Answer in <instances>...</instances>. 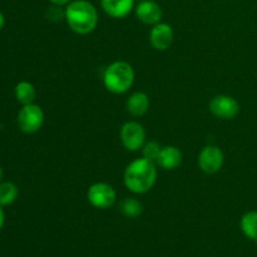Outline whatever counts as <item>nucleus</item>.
I'll use <instances>...</instances> for the list:
<instances>
[{
  "label": "nucleus",
  "mask_w": 257,
  "mask_h": 257,
  "mask_svg": "<svg viewBox=\"0 0 257 257\" xmlns=\"http://www.w3.org/2000/svg\"><path fill=\"white\" fill-rule=\"evenodd\" d=\"M53 5H57V7H67L72 0H49Z\"/></svg>",
  "instance_id": "nucleus-19"
},
{
  "label": "nucleus",
  "mask_w": 257,
  "mask_h": 257,
  "mask_svg": "<svg viewBox=\"0 0 257 257\" xmlns=\"http://www.w3.org/2000/svg\"><path fill=\"white\" fill-rule=\"evenodd\" d=\"M125 107L130 114L133 117H141V115L146 114L150 108V98L146 93L143 92H136L127 99Z\"/></svg>",
  "instance_id": "nucleus-13"
},
{
  "label": "nucleus",
  "mask_w": 257,
  "mask_h": 257,
  "mask_svg": "<svg viewBox=\"0 0 257 257\" xmlns=\"http://www.w3.org/2000/svg\"><path fill=\"white\" fill-rule=\"evenodd\" d=\"M136 17L145 24L155 25L162 19V9L153 0H143L136 7Z\"/></svg>",
  "instance_id": "nucleus-10"
},
{
  "label": "nucleus",
  "mask_w": 257,
  "mask_h": 257,
  "mask_svg": "<svg viewBox=\"0 0 257 257\" xmlns=\"http://www.w3.org/2000/svg\"><path fill=\"white\" fill-rule=\"evenodd\" d=\"M19 191L13 182H0V206H9L17 201Z\"/></svg>",
  "instance_id": "nucleus-17"
},
{
  "label": "nucleus",
  "mask_w": 257,
  "mask_h": 257,
  "mask_svg": "<svg viewBox=\"0 0 257 257\" xmlns=\"http://www.w3.org/2000/svg\"><path fill=\"white\" fill-rule=\"evenodd\" d=\"M161 148L162 147H161L157 142H155V141H150V142L145 143V146L142 147L143 157H145L146 160H150L156 163L158 156H160Z\"/></svg>",
  "instance_id": "nucleus-18"
},
{
  "label": "nucleus",
  "mask_w": 257,
  "mask_h": 257,
  "mask_svg": "<svg viewBox=\"0 0 257 257\" xmlns=\"http://www.w3.org/2000/svg\"><path fill=\"white\" fill-rule=\"evenodd\" d=\"M150 42L156 50H167L173 42V29L166 23L153 25L150 33Z\"/></svg>",
  "instance_id": "nucleus-9"
},
{
  "label": "nucleus",
  "mask_w": 257,
  "mask_h": 257,
  "mask_svg": "<svg viewBox=\"0 0 257 257\" xmlns=\"http://www.w3.org/2000/svg\"><path fill=\"white\" fill-rule=\"evenodd\" d=\"M240 227L243 235L252 241H257V211H248L241 217Z\"/></svg>",
  "instance_id": "nucleus-15"
},
{
  "label": "nucleus",
  "mask_w": 257,
  "mask_h": 257,
  "mask_svg": "<svg viewBox=\"0 0 257 257\" xmlns=\"http://www.w3.org/2000/svg\"><path fill=\"white\" fill-rule=\"evenodd\" d=\"M136 0H100L102 9L113 19H123L128 17L135 8Z\"/></svg>",
  "instance_id": "nucleus-11"
},
{
  "label": "nucleus",
  "mask_w": 257,
  "mask_h": 257,
  "mask_svg": "<svg viewBox=\"0 0 257 257\" xmlns=\"http://www.w3.org/2000/svg\"><path fill=\"white\" fill-rule=\"evenodd\" d=\"M18 127L23 133L32 135L38 132L44 123V112L39 105L27 104L23 105L22 109L18 113Z\"/></svg>",
  "instance_id": "nucleus-4"
},
{
  "label": "nucleus",
  "mask_w": 257,
  "mask_h": 257,
  "mask_svg": "<svg viewBox=\"0 0 257 257\" xmlns=\"http://www.w3.org/2000/svg\"><path fill=\"white\" fill-rule=\"evenodd\" d=\"M223 152L216 146H206L198 155V167L207 175L218 172L223 165Z\"/></svg>",
  "instance_id": "nucleus-8"
},
{
  "label": "nucleus",
  "mask_w": 257,
  "mask_h": 257,
  "mask_svg": "<svg viewBox=\"0 0 257 257\" xmlns=\"http://www.w3.org/2000/svg\"><path fill=\"white\" fill-rule=\"evenodd\" d=\"M119 210L125 217L128 218H137L138 216L142 215L143 206L138 200L133 197H127L120 201Z\"/></svg>",
  "instance_id": "nucleus-16"
},
{
  "label": "nucleus",
  "mask_w": 257,
  "mask_h": 257,
  "mask_svg": "<svg viewBox=\"0 0 257 257\" xmlns=\"http://www.w3.org/2000/svg\"><path fill=\"white\" fill-rule=\"evenodd\" d=\"M120 141L123 147L130 152L141 150L146 143V131L138 122H127L120 128Z\"/></svg>",
  "instance_id": "nucleus-6"
},
{
  "label": "nucleus",
  "mask_w": 257,
  "mask_h": 257,
  "mask_svg": "<svg viewBox=\"0 0 257 257\" xmlns=\"http://www.w3.org/2000/svg\"><path fill=\"white\" fill-rule=\"evenodd\" d=\"M4 222H5V215H4V211H3V206H0V231H2V228L4 227Z\"/></svg>",
  "instance_id": "nucleus-20"
},
{
  "label": "nucleus",
  "mask_w": 257,
  "mask_h": 257,
  "mask_svg": "<svg viewBox=\"0 0 257 257\" xmlns=\"http://www.w3.org/2000/svg\"><path fill=\"white\" fill-rule=\"evenodd\" d=\"M182 162V152L176 146H166L161 148L156 165L166 171L176 170Z\"/></svg>",
  "instance_id": "nucleus-12"
},
{
  "label": "nucleus",
  "mask_w": 257,
  "mask_h": 257,
  "mask_svg": "<svg viewBox=\"0 0 257 257\" xmlns=\"http://www.w3.org/2000/svg\"><path fill=\"white\" fill-rule=\"evenodd\" d=\"M4 25H5V17H4V14L0 12V30L4 28Z\"/></svg>",
  "instance_id": "nucleus-21"
},
{
  "label": "nucleus",
  "mask_w": 257,
  "mask_h": 257,
  "mask_svg": "<svg viewBox=\"0 0 257 257\" xmlns=\"http://www.w3.org/2000/svg\"><path fill=\"white\" fill-rule=\"evenodd\" d=\"M14 94L20 104L27 105L34 103L35 97H37V90H35L34 85L32 83L23 80V82H19L15 85Z\"/></svg>",
  "instance_id": "nucleus-14"
},
{
  "label": "nucleus",
  "mask_w": 257,
  "mask_h": 257,
  "mask_svg": "<svg viewBox=\"0 0 257 257\" xmlns=\"http://www.w3.org/2000/svg\"><path fill=\"white\" fill-rule=\"evenodd\" d=\"M135 82V70L127 62L117 60L108 65L103 74V84L108 92L113 94H123L128 92Z\"/></svg>",
  "instance_id": "nucleus-3"
},
{
  "label": "nucleus",
  "mask_w": 257,
  "mask_h": 257,
  "mask_svg": "<svg viewBox=\"0 0 257 257\" xmlns=\"http://www.w3.org/2000/svg\"><path fill=\"white\" fill-rule=\"evenodd\" d=\"M64 19L73 32L85 35L97 28L98 12L88 0H73L65 7Z\"/></svg>",
  "instance_id": "nucleus-2"
},
{
  "label": "nucleus",
  "mask_w": 257,
  "mask_h": 257,
  "mask_svg": "<svg viewBox=\"0 0 257 257\" xmlns=\"http://www.w3.org/2000/svg\"><path fill=\"white\" fill-rule=\"evenodd\" d=\"M157 180V165L145 157L132 161L125 167L123 182L128 191L143 195L155 186Z\"/></svg>",
  "instance_id": "nucleus-1"
},
{
  "label": "nucleus",
  "mask_w": 257,
  "mask_h": 257,
  "mask_svg": "<svg viewBox=\"0 0 257 257\" xmlns=\"http://www.w3.org/2000/svg\"><path fill=\"white\" fill-rule=\"evenodd\" d=\"M3 177H4V170H3V168L0 167V182H2Z\"/></svg>",
  "instance_id": "nucleus-22"
},
{
  "label": "nucleus",
  "mask_w": 257,
  "mask_h": 257,
  "mask_svg": "<svg viewBox=\"0 0 257 257\" xmlns=\"http://www.w3.org/2000/svg\"><path fill=\"white\" fill-rule=\"evenodd\" d=\"M137 2H143V0H137Z\"/></svg>",
  "instance_id": "nucleus-23"
},
{
  "label": "nucleus",
  "mask_w": 257,
  "mask_h": 257,
  "mask_svg": "<svg viewBox=\"0 0 257 257\" xmlns=\"http://www.w3.org/2000/svg\"><path fill=\"white\" fill-rule=\"evenodd\" d=\"M88 202L95 208L99 210H107V208L112 207L115 202V195L114 188L110 185L105 182H97L93 183L87 192Z\"/></svg>",
  "instance_id": "nucleus-5"
},
{
  "label": "nucleus",
  "mask_w": 257,
  "mask_h": 257,
  "mask_svg": "<svg viewBox=\"0 0 257 257\" xmlns=\"http://www.w3.org/2000/svg\"><path fill=\"white\" fill-rule=\"evenodd\" d=\"M208 108L216 118L223 120L232 119L240 112V104H238L237 100L230 95L225 94L213 97L208 104Z\"/></svg>",
  "instance_id": "nucleus-7"
}]
</instances>
